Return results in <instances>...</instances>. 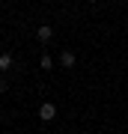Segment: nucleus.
<instances>
[{"instance_id":"nucleus-6","label":"nucleus","mask_w":128,"mask_h":134,"mask_svg":"<svg viewBox=\"0 0 128 134\" xmlns=\"http://www.w3.org/2000/svg\"><path fill=\"white\" fill-rule=\"evenodd\" d=\"M0 92H6V81H3V77H0Z\"/></svg>"},{"instance_id":"nucleus-3","label":"nucleus","mask_w":128,"mask_h":134,"mask_svg":"<svg viewBox=\"0 0 128 134\" xmlns=\"http://www.w3.org/2000/svg\"><path fill=\"white\" fill-rule=\"evenodd\" d=\"M75 63H77L75 51H63V54H60V66H63V69H71Z\"/></svg>"},{"instance_id":"nucleus-5","label":"nucleus","mask_w":128,"mask_h":134,"mask_svg":"<svg viewBox=\"0 0 128 134\" xmlns=\"http://www.w3.org/2000/svg\"><path fill=\"white\" fill-rule=\"evenodd\" d=\"M39 66H42V69H54V60H51V57H48V54H45V57L39 60Z\"/></svg>"},{"instance_id":"nucleus-7","label":"nucleus","mask_w":128,"mask_h":134,"mask_svg":"<svg viewBox=\"0 0 128 134\" xmlns=\"http://www.w3.org/2000/svg\"><path fill=\"white\" fill-rule=\"evenodd\" d=\"M0 54H3V45H0Z\"/></svg>"},{"instance_id":"nucleus-2","label":"nucleus","mask_w":128,"mask_h":134,"mask_svg":"<svg viewBox=\"0 0 128 134\" xmlns=\"http://www.w3.org/2000/svg\"><path fill=\"white\" fill-rule=\"evenodd\" d=\"M36 39H39L42 45H48V42L54 39V27H51V24H39V27H36Z\"/></svg>"},{"instance_id":"nucleus-1","label":"nucleus","mask_w":128,"mask_h":134,"mask_svg":"<svg viewBox=\"0 0 128 134\" xmlns=\"http://www.w3.org/2000/svg\"><path fill=\"white\" fill-rule=\"evenodd\" d=\"M39 119H42V122L57 119V104H51V101H42V104H39Z\"/></svg>"},{"instance_id":"nucleus-4","label":"nucleus","mask_w":128,"mask_h":134,"mask_svg":"<svg viewBox=\"0 0 128 134\" xmlns=\"http://www.w3.org/2000/svg\"><path fill=\"white\" fill-rule=\"evenodd\" d=\"M12 63H15V60H12V54H9V51H3V54H0V72H9Z\"/></svg>"}]
</instances>
